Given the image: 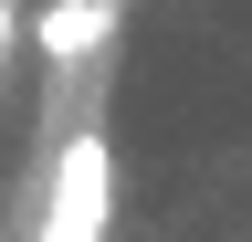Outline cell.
Instances as JSON below:
<instances>
[{
	"mask_svg": "<svg viewBox=\"0 0 252 242\" xmlns=\"http://www.w3.org/2000/svg\"><path fill=\"white\" fill-rule=\"evenodd\" d=\"M105 210H116V158L105 137H63L53 158V190H42V221H32V242H105Z\"/></svg>",
	"mask_w": 252,
	"mask_h": 242,
	"instance_id": "obj_1",
	"label": "cell"
},
{
	"mask_svg": "<svg viewBox=\"0 0 252 242\" xmlns=\"http://www.w3.org/2000/svg\"><path fill=\"white\" fill-rule=\"evenodd\" d=\"M105 32H116V0H42V11H32V53H42L53 74L94 64V53H105Z\"/></svg>",
	"mask_w": 252,
	"mask_h": 242,
	"instance_id": "obj_2",
	"label": "cell"
},
{
	"mask_svg": "<svg viewBox=\"0 0 252 242\" xmlns=\"http://www.w3.org/2000/svg\"><path fill=\"white\" fill-rule=\"evenodd\" d=\"M11 42H21V11H11V0H0V64H11Z\"/></svg>",
	"mask_w": 252,
	"mask_h": 242,
	"instance_id": "obj_3",
	"label": "cell"
}]
</instances>
